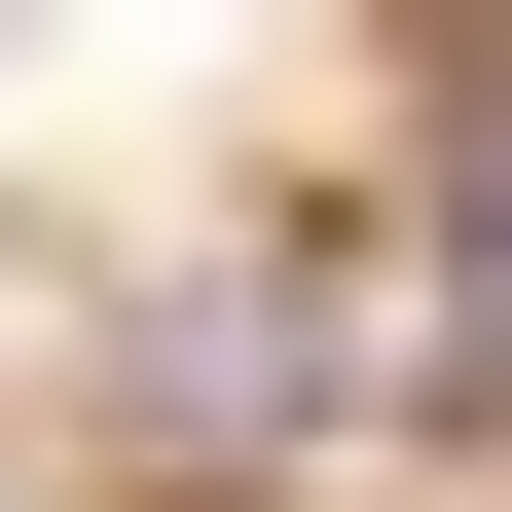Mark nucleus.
Listing matches in <instances>:
<instances>
[{
    "label": "nucleus",
    "instance_id": "1",
    "mask_svg": "<svg viewBox=\"0 0 512 512\" xmlns=\"http://www.w3.org/2000/svg\"><path fill=\"white\" fill-rule=\"evenodd\" d=\"M476 256H512V183H476ZM476 330H512V293H476Z\"/></svg>",
    "mask_w": 512,
    "mask_h": 512
}]
</instances>
